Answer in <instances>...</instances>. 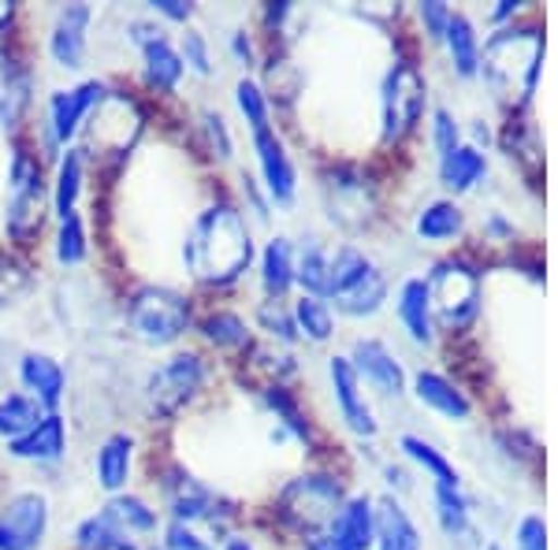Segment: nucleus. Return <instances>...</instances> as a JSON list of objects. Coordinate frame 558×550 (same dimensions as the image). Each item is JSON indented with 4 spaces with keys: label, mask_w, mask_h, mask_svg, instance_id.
<instances>
[{
    "label": "nucleus",
    "mask_w": 558,
    "mask_h": 550,
    "mask_svg": "<svg viewBox=\"0 0 558 550\" xmlns=\"http://www.w3.org/2000/svg\"><path fill=\"white\" fill-rule=\"evenodd\" d=\"M432 142H436L439 157H447V152H454L462 146V131H458L454 115L447 112V108H436V112H432Z\"/></svg>",
    "instance_id": "obj_44"
},
{
    "label": "nucleus",
    "mask_w": 558,
    "mask_h": 550,
    "mask_svg": "<svg viewBox=\"0 0 558 550\" xmlns=\"http://www.w3.org/2000/svg\"><path fill=\"white\" fill-rule=\"evenodd\" d=\"M399 320L410 331V339L417 346H428L436 339V320H432V302H428V283L425 279H407L399 291Z\"/></svg>",
    "instance_id": "obj_21"
},
{
    "label": "nucleus",
    "mask_w": 558,
    "mask_h": 550,
    "mask_svg": "<svg viewBox=\"0 0 558 550\" xmlns=\"http://www.w3.org/2000/svg\"><path fill=\"white\" fill-rule=\"evenodd\" d=\"M86 254H89V242H86L83 216L71 212L60 220V231H57V260L60 265H83Z\"/></svg>",
    "instance_id": "obj_40"
},
{
    "label": "nucleus",
    "mask_w": 558,
    "mask_h": 550,
    "mask_svg": "<svg viewBox=\"0 0 558 550\" xmlns=\"http://www.w3.org/2000/svg\"><path fill=\"white\" fill-rule=\"evenodd\" d=\"M231 52H235L242 64H254V41L246 38V30H235V34H231Z\"/></svg>",
    "instance_id": "obj_51"
},
{
    "label": "nucleus",
    "mask_w": 558,
    "mask_h": 550,
    "mask_svg": "<svg viewBox=\"0 0 558 550\" xmlns=\"http://www.w3.org/2000/svg\"><path fill=\"white\" fill-rule=\"evenodd\" d=\"M328 376H331V387H336L339 413H343V420L350 424V431H357V436H376V417H373V410H368V402L362 399V380H357L350 357H331Z\"/></svg>",
    "instance_id": "obj_15"
},
{
    "label": "nucleus",
    "mask_w": 558,
    "mask_h": 550,
    "mask_svg": "<svg viewBox=\"0 0 558 550\" xmlns=\"http://www.w3.org/2000/svg\"><path fill=\"white\" fill-rule=\"evenodd\" d=\"M265 402L276 410V417L287 424V428L294 431L299 439H310V428H305V420H302V413H299V405H294L291 394L283 391V387H268L265 391Z\"/></svg>",
    "instance_id": "obj_43"
},
{
    "label": "nucleus",
    "mask_w": 558,
    "mask_h": 550,
    "mask_svg": "<svg viewBox=\"0 0 558 550\" xmlns=\"http://www.w3.org/2000/svg\"><path fill=\"white\" fill-rule=\"evenodd\" d=\"M205 131H209V138H213V146H216V157L228 160L231 157V134H228V127H223L220 115L205 112Z\"/></svg>",
    "instance_id": "obj_49"
},
{
    "label": "nucleus",
    "mask_w": 558,
    "mask_h": 550,
    "mask_svg": "<svg viewBox=\"0 0 558 550\" xmlns=\"http://www.w3.org/2000/svg\"><path fill=\"white\" fill-rule=\"evenodd\" d=\"M518 550H547V525H544V517H536V513L521 517V525H518Z\"/></svg>",
    "instance_id": "obj_48"
},
{
    "label": "nucleus",
    "mask_w": 558,
    "mask_h": 550,
    "mask_svg": "<svg viewBox=\"0 0 558 550\" xmlns=\"http://www.w3.org/2000/svg\"><path fill=\"white\" fill-rule=\"evenodd\" d=\"M131 465H134V439L128 436V431H116V436H108L101 443V450H97L94 476L105 491L123 494V487H128V480H131Z\"/></svg>",
    "instance_id": "obj_19"
},
{
    "label": "nucleus",
    "mask_w": 558,
    "mask_h": 550,
    "mask_svg": "<svg viewBox=\"0 0 558 550\" xmlns=\"http://www.w3.org/2000/svg\"><path fill=\"white\" fill-rule=\"evenodd\" d=\"M384 302H387V276L376 265L368 268V272L357 279L347 294L336 297V305L347 313V317H373Z\"/></svg>",
    "instance_id": "obj_28"
},
{
    "label": "nucleus",
    "mask_w": 558,
    "mask_h": 550,
    "mask_svg": "<svg viewBox=\"0 0 558 550\" xmlns=\"http://www.w3.org/2000/svg\"><path fill=\"white\" fill-rule=\"evenodd\" d=\"M160 550H216L209 539H202L191 525H179V521H168L165 525V543Z\"/></svg>",
    "instance_id": "obj_45"
},
{
    "label": "nucleus",
    "mask_w": 558,
    "mask_h": 550,
    "mask_svg": "<svg viewBox=\"0 0 558 550\" xmlns=\"http://www.w3.org/2000/svg\"><path fill=\"white\" fill-rule=\"evenodd\" d=\"M179 57H183V68H191L194 75H213V52L205 34L186 30L183 41H179Z\"/></svg>",
    "instance_id": "obj_42"
},
{
    "label": "nucleus",
    "mask_w": 558,
    "mask_h": 550,
    "mask_svg": "<svg viewBox=\"0 0 558 550\" xmlns=\"http://www.w3.org/2000/svg\"><path fill=\"white\" fill-rule=\"evenodd\" d=\"M425 101H428V86L421 78V71L413 64H395L387 71L384 78V97H380V108H384V142H395L402 134L413 131V123L421 120L425 112Z\"/></svg>",
    "instance_id": "obj_7"
},
{
    "label": "nucleus",
    "mask_w": 558,
    "mask_h": 550,
    "mask_svg": "<svg viewBox=\"0 0 558 550\" xmlns=\"http://www.w3.org/2000/svg\"><path fill=\"white\" fill-rule=\"evenodd\" d=\"M451 15H454L451 8L439 4V0H425V4H421V23H425V30H428V38H432V41H444Z\"/></svg>",
    "instance_id": "obj_46"
},
{
    "label": "nucleus",
    "mask_w": 558,
    "mask_h": 550,
    "mask_svg": "<svg viewBox=\"0 0 558 550\" xmlns=\"http://www.w3.org/2000/svg\"><path fill=\"white\" fill-rule=\"evenodd\" d=\"M291 15V4L287 0H279V4H268V12H265V20H268V26H279Z\"/></svg>",
    "instance_id": "obj_53"
},
{
    "label": "nucleus",
    "mask_w": 558,
    "mask_h": 550,
    "mask_svg": "<svg viewBox=\"0 0 558 550\" xmlns=\"http://www.w3.org/2000/svg\"><path fill=\"white\" fill-rule=\"evenodd\" d=\"M153 12L165 15L168 23H186L194 15V4H186V0H153Z\"/></svg>",
    "instance_id": "obj_50"
},
{
    "label": "nucleus",
    "mask_w": 558,
    "mask_h": 550,
    "mask_svg": "<svg viewBox=\"0 0 558 550\" xmlns=\"http://www.w3.org/2000/svg\"><path fill=\"white\" fill-rule=\"evenodd\" d=\"M376 550H421V531L399 499L376 502Z\"/></svg>",
    "instance_id": "obj_20"
},
{
    "label": "nucleus",
    "mask_w": 558,
    "mask_h": 550,
    "mask_svg": "<svg viewBox=\"0 0 558 550\" xmlns=\"http://www.w3.org/2000/svg\"><path fill=\"white\" fill-rule=\"evenodd\" d=\"M350 365H354L357 380L373 383L380 394H402V387H407V372H402L399 357L380 339H357Z\"/></svg>",
    "instance_id": "obj_14"
},
{
    "label": "nucleus",
    "mask_w": 558,
    "mask_h": 550,
    "mask_svg": "<svg viewBox=\"0 0 558 550\" xmlns=\"http://www.w3.org/2000/svg\"><path fill=\"white\" fill-rule=\"evenodd\" d=\"M12 12H15L12 4H0V30H4V26L12 23Z\"/></svg>",
    "instance_id": "obj_55"
},
{
    "label": "nucleus",
    "mask_w": 558,
    "mask_h": 550,
    "mask_svg": "<svg viewBox=\"0 0 558 550\" xmlns=\"http://www.w3.org/2000/svg\"><path fill=\"white\" fill-rule=\"evenodd\" d=\"M49 531V499L23 491L0 510V550H38Z\"/></svg>",
    "instance_id": "obj_9"
},
{
    "label": "nucleus",
    "mask_w": 558,
    "mask_h": 550,
    "mask_svg": "<svg viewBox=\"0 0 558 550\" xmlns=\"http://www.w3.org/2000/svg\"><path fill=\"white\" fill-rule=\"evenodd\" d=\"M254 152H257V168L265 179V191L276 205H291L299 194V171H294L291 157H287L283 142L276 138V131H257L254 134Z\"/></svg>",
    "instance_id": "obj_13"
},
{
    "label": "nucleus",
    "mask_w": 558,
    "mask_h": 550,
    "mask_svg": "<svg viewBox=\"0 0 558 550\" xmlns=\"http://www.w3.org/2000/svg\"><path fill=\"white\" fill-rule=\"evenodd\" d=\"M413 394L421 399V405H428V410L444 413V417H451V420H465L473 413L470 399H465V394L439 372H417V376H413Z\"/></svg>",
    "instance_id": "obj_22"
},
{
    "label": "nucleus",
    "mask_w": 558,
    "mask_h": 550,
    "mask_svg": "<svg viewBox=\"0 0 558 550\" xmlns=\"http://www.w3.org/2000/svg\"><path fill=\"white\" fill-rule=\"evenodd\" d=\"M399 447H402V454H407L410 462H417L421 468H425L436 487H451V491L462 487V480H458V473H454V465L447 462V457L439 454V450L432 447V443H425L421 436H402Z\"/></svg>",
    "instance_id": "obj_31"
},
{
    "label": "nucleus",
    "mask_w": 558,
    "mask_h": 550,
    "mask_svg": "<svg viewBox=\"0 0 558 550\" xmlns=\"http://www.w3.org/2000/svg\"><path fill=\"white\" fill-rule=\"evenodd\" d=\"M518 12V0H499V8L492 12V20H507V15Z\"/></svg>",
    "instance_id": "obj_54"
},
{
    "label": "nucleus",
    "mask_w": 558,
    "mask_h": 550,
    "mask_svg": "<svg viewBox=\"0 0 558 550\" xmlns=\"http://www.w3.org/2000/svg\"><path fill=\"white\" fill-rule=\"evenodd\" d=\"M165 494H168V510H172V521L179 525H197V521H213L220 517V494L213 487H205L202 480H194L186 468H172L165 480Z\"/></svg>",
    "instance_id": "obj_11"
},
{
    "label": "nucleus",
    "mask_w": 558,
    "mask_h": 550,
    "mask_svg": "<svg viewBox=\"0 0 558 550\" xmlns=\"http://www.w3.org/2000/svg\"><path fill=\"white\" fill-rule=\"evenodd\" d=\"M64 450H68V424L60 413H45L38 428H31L26 436L8 443V454L12 457H20V462H38V465L60 462Z\"/></svg>",
    "instance_id": "obj_17"
},
{
    "label": "nucleus",
    "mask_w": 558,
    "mask_h": 550,
    "mask_svg": "<svg viewBox=\"0 0 558 550\" xmlns=\"http://www.w3.org/2000/svg\"><path fill=\"white\" fill-rule=\"evenodd\" d=\"M26 101H31V78H26V71L0 60V127H15Z\"/></svg>",
    "instance_id": "obj_32"
},
{
    "label": "nucleus",
    "mask_w": 558,
    "mask_h": 550,
    "mask_svg": "<svg viewBox=\"0 0 558 550\" xmlns=\"http://www.w3.org/2000/svg\"><path fill=\"white\" fill-rule=\"evenodd\" d=\"M544 68V38L536 30H499L481 49V71L507 105H529Z\"/></svg>",
    "instance_id": "obj_2"
},
{
    "label": "nucleus",
    "mask_w": 558,
    "mask_h": 550,
    "mask_svg": "<svg viewBox=\"0 0 558 550\" xmlns=\"http://www.w3.org/2000/svg\"><path fill=\"white\" fill-rule=\"evenodd\" d=\"M108 97V86L89 78V83H78L71 89H57L49 97V134L57 146H68L78 131L86 127V120L94 115V108Z\"/></svg>",
    "instance_id": "obj_10"
},
{
    "label": "nucleus",
    "mask_w": 558,
    "mask_h": 550,
    "mask_svg": "<svg viewBox=\"0 0 558 550\" xmlns=\"http://www.w3.org/2000/svg\"><path fill=\"white\" fill-rule=\"evenodd\" d=\"M128 323L142 342L168 346L191 328V302L168 286H142L128 302Z\"/></svg>",
    "instance_id": "obj_4"
},
{
    "label": "nucleus",
    "mask_w": 558,
    "mask_h": 550,
    "mask_svg": "<svg viewBox=\"0 0 558 550\" xmlns=\"http://www.w3.org/2000/svg\"><path fill=\"white\" fill-rule=\"evenodd\" d=\"M108 517L116 521L128 536H153V531L160 528V513L149 506L146 499H138V494H112L105 506Z\"/></svg>",
    "instance_id": "obj_25"
},
{
    "label": "nucleus",
    "mask_w": 558,
    "mask_h": 550,
    "mask_svg": "<svg viewBox=\"0 0 558 550\" xmlns=\"http://www.w3.org/2000/svg\"><path fill=\"white\" fill-rule=\"evenodd\" d=\"M331 536L350 550H373V543H376V502L368 499V494H357V499L343 502L336 525H331Z\"/></svg>",
    "instance_id": "obj_18"
},
{
    "label": "nucleus",
    "mask_w": 558,
    "mask_h": 550,
    "mask_svg": "<svg viewBox=\"0 0 558 550\" xmlns=\"http://www.w3.org/2000/svg\"><path fill=\"white\" fill-rule=\"evenodd\" d=\"M260 286H265V294L272 302L294 286V249L291 239H283V234H276L265 246V254H260Z\"/></svg>",
    "instance_id": "obj_23"
},
{
    "label": "nucleus",
    "mask_w": 558,
    "mask_h": 550,
    "mask_svg": "<svg viewBox=\"0 0 558 550\" xmlns=\"http://www.w3.org/2000/svg\"><path fill=\"white\" fill-rule=\"evenodd\" d=\"M142 60H146V83L157 89H175L183 78V57L168 38H157L149 45H142Z\"/></svg>",
    "instance_id": "obj_29"
},
{
    "label": "nucleus",
    "mask_w": 558,
    "mask_h": 550,
    "mask_svg": "<svg viewBox=\"0 0 558 550\" xmlns=\"http://www.w3.org/2000/svg\"><path fill=\"white\" fill-rule=\"evenodd\" d=\"M149 550H160V547H149Z\"/></svg>",
    "instance_id": "obj_57"
},
{
    "label": "nucleus",
    "mask_w": 558,
    "mask_h": 550,
    "mask_svg": "<svg viewBox=\"0 0 558 550\" xmlns=\"http://www.w3.org/2000/svg\"><path fill=\"white\" fill-rule=\"evenodd\" d=\"M12 201H8V234L15 242H31L45 223V175L41 164L26 149H15L12 171H8Z\"/></svg>",
    "instance_id": "obj_6"
},
{
    "label": "nucleus",
    "mask_w": 558,
    "mask_h": 550,
    "mask_svg": "<svg viewBox=\"0 0 558 550\" xmlns=\"http://www.w3.org/2000/svg\"><path fill=\"white\" fill-rule=\"evenodd\" d=\"M294 328H299V335H305L310 342H328L331 331H336V317H331L328 302L324 297H310L302 294L299 302H294Z\"/></svg>",
    "instance_id": "obj_36"
},
{
    "label": "nucleus",
    "mask_w": 558,
    "mask_h": 550,
    "mask_svg": "<svg viewBox=\"0 0 558 550\" xmlns=\"http://www.w3.org/2000/svg\"><path fill=\"white\" fill-rule=\"evenodd\" d=\"M339 510H343V487H339V480L320 473L299 476V480H291L283 487V494H279V517L294 531H302L305 539L331 531Z\"/></svg>",
    "instance_id": "obj_3"
},
{
    "label": "nucleus",
    "mask_w": 558,
    "mask_h": 550,
    "mask_svg": "<svg viewBox=\"0 0 558 550\" xmlns=\"http://www.w3.org/2000/svg\"><path fill=\"white\" fill-rule=\"evenodd\" d=\"M368 268H373V260H365V254H357L354 246L336 249V257H328V297L331 302H336L339 294H347Z\"/></svg>",
    "instance_id": "obj_38"
},
{
    "label": "nucleus",
    "mask_w": 558,
    "mask_h": 550,
    "mask_svg": "<svg viewBox=\"0 0 558 550\" xmlns=\"http://www.w3.org/2000/svg\"><path fill=\"white\" fill-rule=\"evenodd\" d=\"M447 49H451V64L462 78H473L481 71V38H476L473 23L465 15H451L444 34Z\"/></svg>",
    "instance_id": "obj_27"
},
{
    "label": "nucleus",
    "mask_w": 558,
    "mask_h": 550,
    "mask_svg": "<svg viewBox=\"0 0 558 550\" xmlns=\"http://www.w3.org/2000/svg\"><path fill=\"white\" fill-rule=\"evenodd\" d=\"M254 260V239H250V228L242 220L239 209L231 205H213L205 209L186 231L183 242V265L197 283H231L250 268Z\"/></svg>",
    "instance_id": "obj_1"
},
{
    "label": "nucleus",
    "mask_w": 558,
    "mask_h": 550,
    "mask_svg": "<svg viewBox=\"0 0 558 550\" xmlns=\"http://www.w3.org/2000/svg\"><path fill=\"white\" fill-rule=\"evenodd\" d=\"M202 383H205V360L197 354H175L149 372L146 402L157 417H172V413H179L202 391Z\"/></svg>",
    "instance_id": "obj_8"
},
{
    "label": "nucleus",
    "mask_w": 558,
    "mask_h": 550,
    "mask_svg": "<svg viewBox=\"0 0 558 550\" xmlns=\"http://www.w3.org/2000/svg\"><path fill=\"white\" fill-rule=\"evenodd\" d=\"M428 283V302H432V320L447 331L470 328L476 309H481V279L473 268L458 265V260H444L432 268Z\"/></svg>",
    "instance_id": "obj_5"
},
{
    "label": "nucleus",
    "mask_w": 558,
    "mask_h": 550,
    "mask_svg": "<svg viewBox=\"0 0 558 550\" xmlns=\"http://www.w3.org/2000/svg\"><path fill=\"white\" fill-rule=\"evenodd\" d=\"M20 380L26 387V394H31L34 402L41 405V410L57 413V405L64 402V391H68V376L64 368H60L57 357L49 354H23L20 360Z\"/></svg>",
    "instance_id": "obj_16"
},
{
    "label": "nucleus",
    "mask_w": 558,
    "mask_h": 550,
    "mask_svg": "<svg viewBox=\"0 0 558 550\" xmlns=\"http://www.w3.org/2000/svg\"><path fill=\"white\" fill-rule=\"evenodd\" d=\"M305 550H350V547H343L339 543L331 531H324V536H313V539H305Z\"/></svg>",
    "instance_id": "obj_52"
},
{
    "label": "nucleus",
    "mask_w": 558,
    "mask_h": 550,
    "mask_svg": "<svg viewBox=\"0 0 558 550\" xmlns=\"http://www.w3.org/2000/svg\"><path fill=\"white\" fill-rule=\"evenodd\" d=\"M294 283H302L310 297H328V254L317 239L305 242L299 260H294Z\"/></svg>",
    "instance_id": "obj_35"
},
{
    "label": "nucleus",
    "mask_w": 558,
    "mask_h": 550,
    "mask_svg": "<svg viewBox=\"0 0 558 550\" xmlns=\"http://www.w3.org/2000/svg\"><path fill=\"white\" fill-rule=\"evenodd\" d=\"M488 550H502V547H495V543H492V547H488Z\"/></svg>",
    "instance_id": "obj_56"
},
{
    "label": "nucleus",
    "mask_w": 558,
    "mask_h": 550,
    "mask_svg": "<svg viewBox=\"0 0 558 550\" xmlns=\"http://www.w3.org/2000/svg\"><path fill=\"white\" fill-rule=\"evenodd\" d=\"M202 331H205V339L223 350L250 346V328H246V320L235 317V313H213V317H205Z\"/></svg>",
    "instance_id": "obj_39"
},
{
    "label": "nucleus",
    "mask_w": 558,
    "mask_h": 550,
    "mask_svg": "<svg viewBox=\"0 0 558 550\" xmlns=\"http://www.w3.org/2000/svg\"><path fill=\"white\" fill-rule=\"evenodd\" d=\"M235 101H239V112L242 120L250 123V131H268V97L265 89H260L257 83H250V78H242V83L235 86Z\"/></svg>",
    "instance_id": "obj_41"
},
{
    "label": "nucleus",
    "mask_w": 558,
    "mask_h": 550,
    "mask_svg": "<svg viewBox=\"0 0 558 550\" xmlns=\"http://www.w3.org/2000/svg\"><path fill=\"white\" fill-rule=\"evenodd\" d=\"M75 547L78 550H138V543H134L128 531L116 525L105 510L94 513V517H86V521H78Z\"/></svg>",
    "instance_id": "obj_26"
},
{
    "label": "nucleus",
    "mask_w": 558,
    "mask_h": 550,
    "mask_svg": "<svg viewBox=\"0 0 558 550\" xmlns=\"http://www.w3.org/2000/svg\"><path fill=\"white\" fill-rule=\"evenodd\" d=\"M41 417H45V410L26 391L4 394V399H0V439L12 443V439L26 436L31 428H38Z\"/></svg>",
    "instance_id": "obj_30"
},
{
    "label": "nucleus",
    "mask_w": 558,
    "mask_h": 550,
    "mask_svg": "<svg viewBox=\"0 0 558 550\" xmlns=\"http://www.w3.org/2000/svg\"><path fill=\"white\" fill-rule=\"evenodd\" d=\"M78 194H83V149H68L57 164V191H52V201H57V216L75 212Z\"/></svg>",
    "instance_id": "obj_34"
},
{
    "label": "nucleus",
    "mask_w": 558,
    "mask_h": 550,
    "mask_svg": "<svg viewBox=\"0 0 558 550\" xmlns=\"http://www.w3.org/2000/svg\"><path fill=\"white\" fill-rule=\"evenodd\" d=\"M484 171H488V164H484V152L476 146H458L454 152L439 157V183H444L451 194L473 191V186L484 179Z\"/></svg>",
    "instance_id": "obj_24"
},
{
    "label": "nucleus",
    "mask_w": 558,
    "mask_h": 550,
    "mask_svg": "<svg viewBox=\"0 0 558 550\" xmlns=\"http://www.w3.org/2000/svg\"><path fill=\"white\" fill-rule=\"evenodd\" d=\"M465 216L454 201H432L425 212L417 216V234L428 242H447L454 234H462Z\"/></svg>",
    "instance_id": "obj_37"
},
{
    "label": "nucleus",
    "mask_w": 558,
    "mask_h": 550,
    "mask_svg": "<svg viewBox=\"0 0 558 550\" xmlns=\"http://www.w3.org/2000/svg\"><path fill=\"white\" fill-rule=\"evenodd\" d=\"M432 499H436V517L439 528L451 539H470L473 536V521H470V502H465L462 487H432Z\"/></svg>",
    "instance_id": "obj_33"
},
{
    "label": "nucleus",
    "mask_w": 558,
    "mask_h": 550,
    "mask_svg": "<svg viewBox=\"0 0 558 550\" xmlns=\"http://www.w3.org/2000/svg\"><path fill=\"white\" fill-rule=\"evenodd\" d=\"M89 20H94V8L89 4H64L57 12L52 30H49V52H52V60H57V68L78 71L86 64Z\"/></svg>",
    "instance_id": "obj_12"
},
{
    "label": "nucleus",
    "mask_w": 558,
    "mask_h": 550,
    "mask_svg": "<svg viewBox=\"0 0 558 550\" xmlns=\"http://www.w3.org/2000/svg\"><path fill=\"white\" fill-rule=\"evenodd\" d=\"M260 323H265V328H272V335L287 339V342L299 335V328H294V317L279 309V302H265V305H260Z\"/></svg>",
    "instance_id": "obj_47"
}]
</instances>
